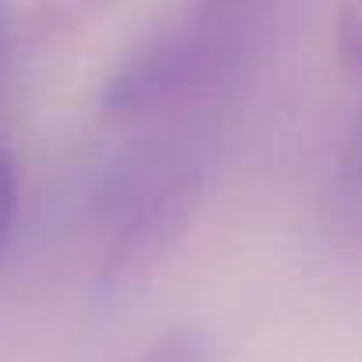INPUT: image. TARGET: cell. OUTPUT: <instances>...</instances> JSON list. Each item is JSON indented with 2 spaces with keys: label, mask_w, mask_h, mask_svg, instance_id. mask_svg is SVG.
<instances>
[{
  "label": "cell",
  "mask_w": 362,
  "mask_h": 362,
  "mask_svg": "<svg viewBox=\"0 0 362 362\" xmlns=\"http://www.w3.org/2000/svg\"><path fill=\"white\" fill-rule=\"evenodd\" d=\"M135 362H210V337L196 327H174L156 337Z\"/></svg>",
  "instance_id": "cell-3"
},
{
  "label": "cell",
  "mask_w": 362,
  "mask_h": 362,
  "mask_svg": "<svg viewBox=\"0 0 362 362\" xmlns=\"http://www.w3.org/2000/svg\"><path fill=\"white\" fill-rule=\"evenodd\" d=\"M245 18H224L189 8L132 50L100 89V110L107 117H139L210 86L224 61L235 54Z\"/></svg>",
  "instance_id": "cell-1"
},
{
  "label": "cell",
  "mask_w": 362,
  "mask_h": 362,
  "mask_svg": "<svg viewBox=\"0 0 362 362\" xmlns=\"http://www.w3.org/2000/svg\"><path fill=\"white\" fill-rule=\"evenodd\" d=\"M15 214H18V170L8 149H0V245L11 235Z\"/></svg>",
  "instance_id": "cell-6"
},
{
  "label": "cell",
  "mask_w": 362,
  "mask_h": 362,
  "mask_svg": "<svg viewBox=\"0 0 362 362\" xmlns=\"http://www.w3.org/2000/svg\"><path fill=\"white\" fill-rule=\"evenodd\" d=\"M337 206L344 217L351 221H362V114L355 121V132L348 139V149L341 156V167H337Z\"/></svg>",
  "instance_id": "cell-4"
},
{
  "label": "cell",
  "mask_w": 362,
  "mask_h": 362,
  "mask_svg": "<svg viewBox=\"0 0 362 362\" xmlns=\"http://www.w3.org/2000/svg\"><path fill=\"white\" fill-rule=\"evenodd\" d=\"M334 47L348 75L362 78V0H337Z\"/></svg>",
  "instance_id": "cell-5"
},
{
  "label": "cell",
  "mask_w": 362,
  "mask_h": 362,
  "mask_svg": "<svg viewBox=\"0 0 362 362\" xmlns=\"http://www.w3.org/2000/svg\"><path fill=\"white\" fill-rule=\"evenodd\" d=\"M114 0H36L33 11V29L40 36H61L75 33L86 22H93L100 11H107Z\"/></svg>",
  "instance_id": "cell-2"
},
{
  "label": "cell",
  "mask_w": 362,
  "mask_h": 362,
  "mask_svg": "<svg viewBox=\"0 0 362 362\" xmlns=\"http://www.w3.org/2000/svg\"><path fill=\"white\" fill-rule=\"evenodd\" d=\"M0 47H4V4H0Z\"/></svg>",
  "instance_id": "cell-8"
},
{
  "label": "cell",
  "mask_w": 362,
  "mask_h": 362,
  "mask_svg": "<svg viewBox=\"0 0 362 362\" xmlns=\"http://www.w3.org/2000/svg\"><path fill=\"white\" fill-rule=\"evenodd\" d=\"M256 4H263V0H192V8L224 15V18H249Z\"/></svg>",
  "instance_id": "cell-7"
}]
</instances>
